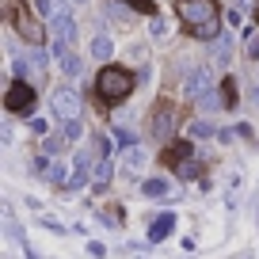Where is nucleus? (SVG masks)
Instances as JSON below:
<instances>
[{"label":"nucleus","instance_id":"f257e3e1","mask_svg":"<svg viewBox=\"0 0 259 259\" xmlns=\"http://www.w3.org/2000/svg\"><path fill=\"white\" fill-rule=\"evenodd\" d=\"M176 16L183 19L187 34L202 42H218V0H176Z\"/></svg>","mask_w":259,"mask_h":259},{"label":"nucleus","instance_id":"f03ea898","mask_svg":"<svg viewBox=\"0 0 259 259\" xmlns=\"http://www.w3.org/2000/svg\"><path fill=\"white\" fill-rule=\"evenodd\" d=\"M134 88H138V73H130V69H122V65H103L99 76H96V96L103 99L107 107L130 99Z\"/></svg>","mask_w":259,"mask_h":259},{"label":"nucleus","instance_id":"7ed1b4c3","mask_svg":"<svg viewBox=\"0 0 259 259\" xmlns=\"http://www.w3.org/2000/svg\"><path fill=\"white\" fill-rule=\"evenodd\" d=\"M73 38H76V19L61 8L50 19V54H54V61H61V57L73 50Z\"/></svg>","mask_w":259,"mask_h":259},{"label":"nucleus","instance_id":"20e7f679","mask_svg":"<svg viewBox=\"0 0 259 259\" xmlns=\"http://www.w3.org/2000/svg\"><path fill=\"white\" fill-rule=\"evenodd\" d=\"M8 23L19 31V38L23 42H31V46H42V27H38V19L31 16V8H27L23 0H12V8H8Z\"/></svg>","mask_w":259,"mask_h":259},{"label":"nucleus","instance_id":"39448f33","mask_svg":"<svg viewBox=\"0 0 259 259\" xmlns=\"http://www.w3.org/2000/svg\"><path fill=\"white\" fill-rule=\"evenodd\" d=\"M34 103H38V92H34V84H31V80H12V84H8L4 107H8L12 114H27V118H31Z\"/></svg>","mask_w":259,"mask_h":259},{"label":"nucleus","instance_id":"423d86ee","mask_svg":"<svg viewBox=\"0 0 259 259\" xmlns=\"http://www.w3.org/2000/svg\"><path fill=\"white\" fill-rule=\"evenodd\" d=\"M210 92H213V73L206 65H194L191 73L183 76V96L187 99H202V96H210Z\"/></svg>","mask_w":259,"mask_h":259},{"label":"nucleus","instance_id":"0eeeda50","mask_svg":"<svg viewBox=\"0 0 259 259\" xmlns=\"http://www.w3.org/2000/svg\"><path fill=\"white\" fill-rule=\"evenodd\" d=\"M50 107H54V114L61 122H69V118H80V96H76L73 88H54V96H50Z\"/></svg>","mask_w":259,"mask_h":259},{"label":"nucleus","instance_id":"6e6552de","mask_svg":"<svg viewBox=\"0 0 259 259\" xmlns=\"http://www.w3.org/2000/svg\"><path fill=\"white\" fill-rule=\"evenodd\" d=\"M171 130H176V111L164 103V107H156V114H149V134H153L156 141H168Z\"/></svg>","mask_w":259,"mask_h":259},{"label":"nucleus","instance_id":"1a4fd4ad","mask_svg":"<svg viewBox=\"0 0 259 259\" xmlns=\"http://www.w3.org/2000/svg\"><path fill=\"white\" fill-rule=\"evenodd\" d=\"M171 229H176V213L164 210V213H153V221H149V244H160L171 236Z\"/></svg>","mask_w":259,"mask_h":259},{"label":"nucleus","instance_id":"9d476101","mask_svg":"<svg viewBox=\"0 0 259 259\" xmlns=\"http://www.w3.org/2000/svg\"><path fill=\"white\" fill-rule=\"evenodd\" d=\"M194 156V149H191V141H171L168 149H164V160L171 164V168H179L183 160H191Z\"/></svg>","mask_w":259,"mask_h":259},{"label":"nucleus","instance_id":"9b49d317","mask_svg":"<svg viewBox=\"0 0 259 259\" xmlns=\"http://www.w3.org/2000/svg\"><path fill=\"white\" fill-rule=\"evenodd\" d=\"M122 164H126L130 171H141L149 164V153H145V145H134V149H122Z\"/></svg>","mask_w":259,"mask_h":259},{"label":"nucleus","instance_id":"f8f14e48","mask_svg":"<svg viewBox=\"0 0 259 259\" xmlns=\"http://www.w3.org/2000/svg\"><path fill=\"white\" fill-rule=\"evenodd\" d=\"M111 176H114V164L111 160H99L96 171H92V191H107V187H111Z\"/></svg>","mask_w":259,"mask_h":259},{"label":"nucleus","instance_id":"ddd939ff","mask_svg":"<svg viewBox=\"0 0 259 259\" xmlns=\"http://www.w3.org/2000/svg\"><path fill=\"white\" fill-rule=\"evenodd\" d=\"M141 194H145V198H168V194H171V187H168V179L149 176L145 183H141Z\"/></svg>","mask_w":259,"mask_h":259},{"label":"nucleus","instance_id":"4468645a","mask_svg":"<svg viewBox=\"0 0 259 259\" xmlns=\"http://www.w3.org/2000/svg\"><path fill=\"white\" fill-rule=\"evenodd\" d=\"M92 57H96V61H111V57H114L111 34H96V38H92Z\"/></svg>","mask_w":259,"mask_h":259},{"label":"nucleus","instance_id":"2eb2a0df","mask_svg":"<svg viewBox=\"0 0 259 259\" xmlns=\"http://www.w3.org/2000/svg\"><path fill=\"white\" fill-rule=\"evenodd\" d=\"M65 145H69V141H65V134H61V130H57V134H50V138L42 141V153H46L50 160H61V156H57V153H65Z\"/></svg>","mask_w":259,"mask_h":259},{"label":"nucleus","instance_id":"dca6fc26","mask_svg":"<svg viewBox=\"0 0 259 259\" xmlns=\"http://www.w3.org/2000/svg\"><path fill=\"white\" fill-rule=\"evenodd\" d=\"M213 61H218V65L233 61V34H221V38L213 42Z\"/></svg>","mask_w":259,"mask_h":259},{"label":"nucleus","instance_id":"f3484780","mask_svg":"<svg viewBox=\"0 0 259 259\" xmlns=\"http://www.w3.org/2000/svg\"><path fill=\"white\" fill-rule=\"evenodd\" d=\"M57 65H61V73H65V76H80V73H84V57L73 54V50H69V54H65Z\"/></svg>","mask_w":259,"mask_h":259},{"label":"nucleus","instance_id":"a211bd4d","mask_svg":"<svg viewBox=\"0 0 259 259\" xmlns=\"http://www.w3.org/2000/svg\"><path fill=\"white\" fill-rule=\"evenodd\" d=\"M176 176L183 179V183H187V179H198V176H202V160H194V156H191V160H183L176 168Z\"/></svg>","mask_w":259,"mask_h":259},{"label":"nucleus","instance_id":"6ab92c4d","mask_svg":"<svg viewBox=\"0 0 259 259\" xmlns=\"http://www.w3.org/2000/svg\"><path fill=\"white\" fill-rule=\"evenodd\" d=\"M198 107H202V114H218L221 107H225V96H221V92H210V96L198 99Z\"/></svg>","mask_w":259,"mask_h":259},{"label":"nucleus","instance_id":"aec40b11","mask_svg":"<svg viewBox=\"0 0 259 259\" xmlns=\"http://www.w3.org/2000/svg\"><path fill=\"white\" fill-rule=\"evenodd\" d=\"M218 134V126H213L210 118H194L191 122V138H213Z\"/></svg>","mask_w":259,"mask_h":259},{"label":"nucleus","instance_id":"412c9836","mask_svg":"<svg viewBox=\"0 0 259 259\" xmlns=\"http://www.w3.org/2000/svg\"><path fill=\"white\" fill-rule=\"evenodd\" d=\"M50 183L54 187H69V168H65V160H54V168H50Z\"/></svg>","mask_w":259,"mask_h":259},{"label":"nucleus","instance_id":"4be33fe9","mask_svg":"<svg viewBox=\"0 0 259 259\" xmlns=\"http://www.w3.org/2000/svg\"><path fill=\"white\" fill-rule=\"evenodd\" d=\"M61 134H65V141H80V138H84V122H80V118L61 122Z\"/></svg>","mask_w":259,"mask_h":259},{"label":"nucleus","instance_id":"5701e85b","mask_svg":"<svg viewBox=\"0 0 259 259\" xmlns=\"http://www.w3.org/2000/svg\"><path fill=\"white\" fill-rule=\"evenodd\" d=\"M118 4H130L134 12H145V16L156 19V0H118Z\"/></svg>","mask_w":259,"mask_h":259},{"label":"nucleus","instance_id":"b1692460","mask_svg":"<svg viewBox=\"0 0 259 259\" xmlns=\"http://www.w3.org/2000/svg\"><path fill=\"white\" fill-rule=\"evenodd\" d=\"M114 141H118L122 149H134V145H138V141H134V134H130L126 126H114Z\"/></svg>","mask_w":259,"mask_h":259},{"label":"nucleus","instance_id":"393cba45","mask_svg":"<svg viewBox=\"0 0 259 259\" xmlns=\"http://www.w3.org/2000/svg\"><path fill=\"white\" fill-rule=\"evenodd\" d=\"M221 96H225V107L236 103V80L229 76V80H221Z\"/></svg>","mask_w":259,"mask_h":259},{"label":"nucleus","instance_id":"a878e982","mask_svg":"<svg viewBox=\"0 0 259 259\" xmlns=\"http://www.w3.org/2000/svg\"><path fill=\"white\" fill-rule=\"evenodd\" d=\"M31 134H38V138H50V122H46V118H31Z\"/></svg>","mask_w":259,"mask_h":259},{"label":"nucleus","instance_id":"bb28decb","mask_svg":"<svg viewBox=\"0 0 259 259\" xmlns=\"http://www.w3.org/2000/svg\"><path fill=\"white\" fill-rule=\"evenodd\" d=\"M88 255H92V259H103V255H107V244H103V240H88Z\"/></svg>","mask_w":259,"mask_h":259},{"label":"nucleus","instance_id":"cd10ccee","mask_svg":"<svg viewBox=\"0 0 259 259\" xmlns=\"http://www.w3.org/2000/svg\"><path fill=\"white\" fill-rule=\"evenodd\" d=\"M54 4H57V0H34V12H38V16H50Z\"/></svg>","mask_w":259,"mask_h":259},{"label":"nucleus","instance_id":"c85d7f7f","mask_svg":"<svg viewBox=\"0 0 259 259\" xmlns=\"http://www.w3.org/2000/svg\"><path fill=\"white\" fill-rule=\"evenodd\" d=\"M149 31H153V38H164V34H168V27H164V19L156 16V19H153V27H149Z\"/></svg>","mask_w":259,"mask_h":259},{"label":"nucleus","instance_id":"c756f323","mask_svg":"<svg viewBox=\"0 0 259 259\" xmlns=\"http://www.w3.org/2000/svg\"><path fill=\"white\" fill-rule=\"evenodd\" d=\"M248 61H259V38H248Z\"/></svg>","mask_w":259,"mask_h":259},{"label":"nucleus","instance_id":"7c9ffc66","mask_svg":"<svg viewBox=\"0 0 259 259\" xmlns=\"http://www.w3.org/2000/svg\"><path fill=\"white\" fill-rule=\"evenodd\" d=\"M233 134H236V138H251V126H248V122H236Z\"/></svg>","mask_w":259,"mask_h":259},{"label":"nucleus","instance_id":"2f4dec72","mask_svg":"<svg viewBox=\"0 0 259 259\" xmlns=\"http://www.w3.org/2000/svg\"><path fill=\"white\" fill-rule=\"evenodd\" d=\"M251 103H255V107H259V88H255V92H251Z\"/></svg>","mask_w":259,"mask_h":259},{"label":"nucleus","instance_id":"473e14b6","mask_svg":"<svg viewBox=\"0 0 259 259\" xmlns=\"http://www.w3.org/2000/svg\"><path fill=\"white\" fill-rule=\"evenodd\" d=\"M255 23H259V8H255Z\"/></svg>","mask_w":259,"mask_h":259},{"label":"nucleus","instance_id":"72a5a7b5","mask_svg":"<svg viewBox=\"0 0 259 259\" xmlns=\"http://www.w3.org/2000/svg\"><path fill=\"white\" fill-rule=\"evenodd\" d=\"M73 4H84V0H73Z\"/></svg>","mask_w":259,"mask_h":259}]
</instances>
